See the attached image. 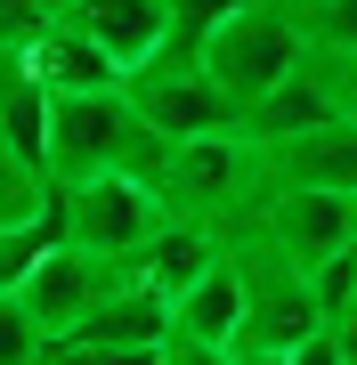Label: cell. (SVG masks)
<instances>
[{
	"mask_svg": "<svg viewBox=\"0 0 357 365\" xmlns=\"http://www.w3.org/2000/svg\"><path fill=\"white\" fill-rule=\"evenodd\" d=\"M171 138L130 106V90H57L49 106V179H98V170H138L162 179Z\"/></svg>",
	"mask_w": 357,
	"mask_h": 365,
	"instance_id": "1",
	"label": "cell"
},
{
	"mask_svg": "<svg viewBox=\"0 0 357 365\" xmlns=\"http://www.w3.org/2000/svg\"><path fill=\"white\" fill-rule=\"evenodd\" d=\"M219 244H227V260H236V276H244V341H260V349H292V341H309V333L325 325L309 268L292 260L252 211H244L236 227H219Z\"/></svg>",
	"mask_w": 357,
	"mask_h": 365,
	"instance_id": "2",
	"label": "cell"
},
{
	"mask_svg": "<svg viewBox=\"0 0 357 365\" xmlns=\"http://www.w3.org/2000/svg\"><path fill=\"white\" fill-rule=\"evenodd\" d=\"M155 187H162V203H171V220L236 227L244 211L268 195V170H260V146L244 130H203V138H171Z\"/></svg>",
	"mask_w": 357,
	"mask_h": 365,
	"instance_id": "3",
	"label": "cell"
},
{
	"mask_svg": "<svg viewBox=\"0 0 357 365\" xmlns=\"http://www.w3.org/2000/svg\"><path fill=\"white\" fill-rule=\"evenodd\" d=\"M122 90L146 122H155L162 138H203V130H244V98L227 90V81L203 66V41L171 33L146 66L122 73Z\"/></svg>",
	"mask_w": 357,
	"mask_h": 365,
	"instance_id": "4",
	"label": "cell"
},
{
	"mask_svg": "<svg viewBox=\"0 0 357 365\" xmlns=\"http://www.w3.org/2000/svg\"><path fill=\"white\" fill-rule=\"evenodd\" d=\"M49 211H57V235L81 252H106V260H130V252L171 220L155 179L138 170H98V179H49Z\"/></svg>",
	"mask_w": 357,
	"mask_h": 365,
	"instance_id": "5",
	"label": "cell"
},
{
	"mask_svg": "<svg viewBox=\"0 0 357 365\" xmlns=\"http://www.w3.org/2000/svg\"><path fill=\"white\" fill-rule=\"evenodd\" d=\"M301 57H309V16H301V0H252V9L219 16V25L203 33V66H212L244 106L268 98Z\"/></svg>",
	"mask_w": 357,
	"mask_h": 365,
	"instance_id": "6",
	"label": "cell"
},
{
	"mask_svg": "<svg viewBox=\"0 0 357 365\" xmlns=\"http://www.w3.org/2000/svg\"><path fill=\"white\" fill-rule=\"evenodd\" d=\"M252 220L276 235L301 268H317V260L357 244V195H341V187H268L252 203Z\"/></svg>",
	"mask_w": 357,
	"mask_h": 365,
	"instance_id": "7",
	"label": "cell"
},
{
	"mask_svg": "<svg viewBox=\"0 0 357 365\" xmlns=\"http://www.w3.org/2000/svg\"><path fill=\"white\" fill-rule=\"evenodd\" d=\"M114 276H122V260H106V252H81V244H66V235H57V244L33 260V276H25L16 292H25V309H33L41 325H49V341H57V333H73L81 317H90L98 300L114 292Z\"/></svg>",
	"mask_w": 357,
	"mask_h": 365,
	"instance_id": "8",
	"label": "cell"
},
{
	"mask_svg": "<svg viewBox=\"0 0 357 365\" xmlns=\"http://www.w3.org/2000/svg\"><path fill=\"white\" fill-rule=\"evenodd\" d=\"M171 325H179V317H171V292L138 284V276L122 268L114 292L98 300L73 333H57L49 349H162V341H171Z\"/></svg>",
	"mask_w": 357,
	"mask_h": 365,
	"instance_id": "9",
	"label": "cell"
},
{
	"mask_svg": "<svg viewBox=\"0 0 357 365\" xmlns=\"http://www.w3.org/2000/svg\"><path fill=\"white\" fill-rule=\"evenodd\" d=\"M260 170H268V187H341V195H357V114H333L317 130L268 138Z\"/></svg>",
	"mask_w": 357,
	"mask_h": 365,
	"instance_id": "10",
	"label": "cell"
},
{
	"mask_svg": "<svg viewBox=\"0 0 357 365\" xmlns=\"http://www.w3.org/2000/svg\"><path fill=\"white\" fill-rule=\"evenodd\" d=\"M66 25H81L98 49H114V66L130 73V66H146V57L171 41V9H162V0H73Z\"/></svg>",
	"mask_w": 357,
	"mask_h": 365,
	"instance_id": "11",
	"label": "cell"
},
{
	"mask_svg": "<svg viewBox=\"0 0 357 365\" xmlns=\"http://www.w3.org/2000/svg\"><path fill=\"white\" fill-rule=\"evenodd\" d=\"M212 260H219V227H203V220H162V227L146 235V244H138L122 268H130L138 284H155V292H171V300H179Z\"/></svg>",
	"mask_w": 357,
	"mask_h": 365,
	"instance_id": "12",
	"label": "cell"
},
{
	"mask_svg": "<svg viewBox=\"0 0 357 365\" xmlns=\"http://www.w3.org/2000/svg\"><path fill=\"white\" fill-rule=\"evenodd\" d=\"M171 317H179V333H195V341H227V349L244 341V276L227 260V244H219V260L171 300Z\"/></svg>",
	"mask_w": 357,
	"mask_h": 365,
	"instance_id": "13",
	"label": "cell"
},
{
	"mask_svg": "<svg viewBox=\"0 0 357 365\" xmlns=\"http://www.w3.org/2000/svg\"><path fill=\"white\" fill-rule=\"evenodd\" d=\"M25 57H33V73L49 81V90H122L114 49H98V41L81 33V25H66V16H57V25L41 33Z\"/></svg>",
	"mask_w": 357,
	"mask_h": 365,
	"instance_id": "14",
	"label": "cell"
},
{
	"mask_svg": "<svg viewBox=\"0 0 357 365\" xmlns=\"http://www.w3.org/2000/svg\"><path fill=\"white\" fill-rule=\"evenodd\" d=\"M57 244V211H33V220H0V292H16L33 276V260Z\"/></svg>",
	"mask_w": 357,
	"mask_h": 365,
	"instance_id": "15",
	"label": "cell"
},
{
	"mask_svg": "<svg viewBox=\"0 0 357 365\" xmlns=\"http://www.w3.org/2000/svg\"><path fill=\"white\" fill-rule=\"evenodd\" d=\"M49 357V325L25 309V292H0V365H41Z\"/></svg>",
	"mask_w": 357,
	"mask_h": 365,
	"instance_id": "16",
	"label": "cell"
},
{
	"mask_svg": "<svg viewBox=\"0 0 357 365\" xmlns=\"http://www.w3.org/2000/svg\"><path fill=\"white\" fill-rule=\"evenodd\" d=\"M309 284H317V309H325V325L349 309V292H357V244L349 252H333V260H317L309 268Z\"/></svg>",
	"mask_w": 357,
	"mask_h": 365,
	"instance_id": "17",
	"label": "cell"
},
{
	"mask_svg": "<svg viewBox=\"0 0 357 365\" xmlns=\"http://www.w3.org/2000/svg\"><path fill=\"white\" fill-rule=\"evenodd\" d=\"M49 25H57L49 0H0V49H33Z\"/></svg>",
	"mask_w": 357,
	"mask_h": 365,
	"instance_id": "18",
	"label": "cell"
},
{
	"mask_svg": "<svg viewBox=\"0 0 357 365\" xmlns=\"http://www.w3.org/2000/svg\"><path fill=\"white\" fill-rule=\"evenodd\" d=\"M309 41H333V49H357V0H301Z\"/></svg>",
	"mask_w": 357,
	"mask_h": 365,
	"instance_id": "19",
	"label": "cell"
},
{
	"mask_svg": "<svg viewBox=\"0 0 357 365\" xmlns=\"http://www.w3.org/2000/svg\"><path fill=\"white\" fill-rule=\"evenodd\" d=\"M171 9V33H187V41H203L219 25V16H236V9H252V0H162Z\"/></svg>",
	"mask_w": 357,
	"mask_h": 365,
	"instance_id": "20",
	"label": "cell"
},
{
	"mask_svg": "<svg viewBox=\"0 0 357 365\" xmlns=\"http://www.w3.org/2000/svg\"><path fill=\"white\" fill-rule=\"evenodd\" d=\"M162 365H236V349H227V341H195V333H179V325H171V341H162Z\"/></svg>",
	"mask_w": 357,
	"mask_h": 365,
	"instance_id": "21",
	"label": "cell"
},
{
	"mask_svg": "<svg viewBox=\"0 0 357 365\" xmlns=\"http://www.w3.org/2000/svg\"><path fill=\"white\" fill-rule=\"evenodd\" d=\"M57 365H162V349H49Z\"/></svg>",
	"mask_w": 357,
	"mask_h": 365,
	"instance_id": "22",
	"label": "cell"
},
{
	"mask_svg": "<svg viewBox=\"0 0 357 365\" xmlns=\"http://www.w3.org/2000/svg\"><path fill=\"white\" fill-rule=\"evenodd\" d=\"M236 365H292V349H260V341H236Z\"/></svg>",
	"mask_w": 357,
	"mask_h": 365,
	"instance_id": "23",
	"label": "cell"
},
{
	"mask_svg": "<svg viewBox=\"0 0 357 365\" xmlns=\"http://www.w3.org/2000/svg\"><path fill=\"white\" fill-rule=\"evenodd\" d=\"M333 333H341V349H349V365H357V292H349V309L333 317Z\"/></svg>",
	"mask_w": 357,
	"mask_h": 365,
	"instance_id": "24",
	"label": "cell"
},
{
	"mask_svg": "<svg viewBox=\"0 0 357 365\" xmlns=\"http://www.w3.org/2000/svg\"><path fill=\"white\" fill-rule=\"evenodd\" d=\"M41 365H57V357H41Z\"/></svg>",
	"mask_w": 357,
	"mask_h": 365,
	"instance_id": "25",
	"label": "cell"
}]
</instances>
